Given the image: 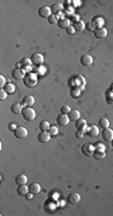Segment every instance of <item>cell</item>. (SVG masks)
<instances>
[{
  "instance_id": "ac0fdd59",
  "label": "cell",
  "mask_w": 113,
  "mask_h": 216,
  "mask_svg": "<svg viewBox=\"0 0 113 216\" xmlns=\"http://www.w3.org/2000/svg\"><path fill=\"white\" fill-rule=\"evenodd\" d=\"M58 27L60 29H67L69 27H70V21L67 19V18H61V19L58 21Z\"/></svg>"
},
{
  "instance_id": "8992f818",
  "label": "cell",
  "mask_w": 113,
  "mask_h": 216,
  "mask_svg": "<svg viewBox=\"0 0 113 216\" xmlns=\"http://www.w3.org/2000/svg\"><path fill=\"white\" fill-rule=\"evenodd\" d=\"M82 152L84 156H91V155H94V152H95V146L91 144H84L82 146Z\"/></svg>"
},
{
  "instance_id": "6da1fadb",
  "label": "cell",
  "mask_w": 113,
  "mask_h": 216,
  "mask_svg": "<svg viewBox=\"0 0 113 216\" xmlns=\"http://www.w3.org/2000/svg\"><path fill=\"white\" fill-rule=\"evenodd\" d=\"M23 83H24V85H26V86H28V88H34V86L37 84V77H36V75H34V73H29L28 76L24 77Z\"/></svg>"
},
{
  "instance_id": "4fadbf2b",
  "label": "cell",
  "mask_w": 113,
  "mask_h": 216,
  "mask_svg": "<svg viewBox=\"0 0 113 216\" xmlns=\"http://www.w3.org/2000/svg\"><path fill=\"white\" fill-rule=\"evenodd\" d=\"M79 201H81V196L78 193H71L67 197V202L70 204H77V203H79Z\"/></svg>"
},
{
  "instance_id": "e0dca14e",
  "label": "cell",
  "mask_w": 113,
  "mask_h": 216,
  "mask_svg": "<svg viewBox=\"0 0 113 216\" xmlns=\"http://www.w3.org/2000/svg\"><path fill=\"white\" fill-rule=\"evenodd\" d=\"M34 102H35V98L33 97V96H26L23 98V102H22V104L24 107H31L34 104Z\"/></svg>"
},
{
  "instance_id": "f6af8a7d",
  "label": "cell",
  "mask_w": 113,
  "mask_h": 216,
  "mask_svg": "<svg viewBox=\"0 0 113 216\" xmlns=\"http://www.w3.org/2000/svg\"><path fill=\"white\" fill-rule=\"evenodd\" d=\"M112 144H113V140H112Z\"/></svg>"
},
{
  "instance_id": "8fae6325",
  "label": "cell",
  "mask_w": 113,
  "mask_h": 216,
  "mask_svg": "<svg viewBox=\"0 0 113 216\" xmlns=\"http://www.w3.org/2000/svg\"><path fill=\"white\" fill-rule=\"evenodd\" d=\"M76 128L78 130V131H82V132H85L87 131V128H88V126H87V121L84 120V119H78L77 121H76Z\"/></svg>"
},
{
  "instance_id": "277c9868",
  "label": "cell",
  "mask_w": 113,
  "mask_h": 216,
  "mask_svg": "<svg viewBox=\"0 0 113 216\" xmlns=\"http://www.w3.org/2000/svg\"><path fill=\"white\" fill-rule=\"evenodd\" d=\"M51 137L52 136L48 131H41L37 134V140H39L40 143H47V142H49V139H51Z\"/></svg>"
},
{
  "instance_id": "d590c367",
  "label": "cell",
  "mask_w": 113,
  "mask_h": 216,
  "mask_svg": "<svg viewBox=\"0 0 113 216\" xmlns=\"http://www.w3.org/2000/svg\"><path fill=\"white\" fill-rule=\"evenodd\" d=\"M95 150H98V151H105V145H102V144H98L96 148H95Z\"/></svg>"
},
{
  "instance_id": "d4e9b609",
  "label": "cell",
  "mask_w": 113,
  "mask_h": 216,
  "mask_svg": "<svg viewBox=\"0 0 113 216\" xmlns=\"http://www.w3.org/2000/svg\"><path fill=\"white\" fill-rule=\"evenodd\" d=\"M110 126V121L106 119V118H102L99 120V127H102V128H107Z\"/></svg>"
},
{
  "instance_id": "60d3db41",
  "label": "cell",
  "mask_w": 113,
  "mask_h": 216,
  "mask_svg": "<svg viewBox=\"0 0 113 216\" xmlns=\"http://www.w3.org/2000/svg\"><path fill=\"white\" fill-rule=\"evenodd\" d=\"M94 23H95V22H94ZM102 23H104V22H102V19H100V18H99V19H96V23H95V25H96V24H98V25H101Z\"/></svg>"
},
{
  "instance_id": "7402d4cb",
  "label": "cell",
  "mask_w": 113,
  "mask_h": 216,
  "mask_svg": "<svg viewBox=\"0 0 113 216\" xmlns=\"http://www.w3.org/2000/svg\"><path fill=\"white\" fill-rule=\"evenodd\" d=\"M28 181V178L27 175H24V174H20V175H17L16 178V184L17 185H26Z\"/></svg>"
},
{
  "instance_id": "ffe728a7",
  "label": "cell",
  "mask_w": 113,
  "mask_h": 216,
  "mask_svg": "<svg viewBox=\"0 0 113 216\" xmlns=\"http://www.w3.org/2000/svg\"><path fill=\"white\" fill-rule=\"evenodd\" d=\"M22 110H23V108H22L21 103H13L11 106V112L13 114H20V113H22Z\"/></svg>"
},
{
  "instance_id": "f546056e",
  "label": "cell",
  "mask_w": 113,
  "mask_h": 216,
  "mask_svg": "<svg viewBox=\"0 0 113 216\" xmlns=\"http://www.w3.org/2000/svg\"><path fill=\"white\" fill-rule=\"evenodd\" d=\"M48 132L51 133V136H57V134H58V132H59V130H58V127H57V126H51V127H49V130H48Z\"/></svg>"
},
{
  "instance_id": "e575fe53",
  "label": "cell",
  "mask_w": 113,
  "mask_h": 216,
  "mask_svg": "<svg viewBox=\"0 0 113 216\" xmlns=\"http://www.w3.org/2000/svg\"><path fill=\"white\" fill-rule=\"evenodd\" d=\"M75 137H77L78 139H81V138H83L84 137V132H82V131H76V133H75Z\"/></svg>"
},
{
  "instance_id": "603a6c76",
  "label": "cell",
  "mask_w": 113,
  "mask_h": 216,
  "mask_svg": "<svg viewBox=\"0 0 113 216\" xmlns=\"http://www.w3.org/2000/svg\"><path fill=\"white\" fill-rule=\"evenodd\" d=\"M51 11H52V15H58L63 11V5L61 4H54L52 7H51Z\"/></svg>"
},
{
  "instance_id": "3957f363",
  "label": "cell",
  "mask_w": 113,
  "mask_h": 216,
  "mask_svg": "<svg viewBox=\"0 0 113 216\" xmlns=\"http://www.w3.org/2000/svg\"><path fill=\"white\" fill-rule=\"evenodd\" d=\"M31 64L33 65H36V66H41L43 64V55L40 54V53H34L33 55H31Z\"/></svg>"
},
{
  "instance_id": "4dcf8cb0",
  "label": "cell",
  "mask_w": 113,
  "mask_h": 216,
  "mask_svg": "<svg viewBox=\"0 0 113 216\" xmlns=\"http://www.w3.org/2000/svg\"><path fill=\"white\" fill-rule=\"evenodd\" d=\"M48 23H49V24H55V23H58V18H57V16H55V15L49 16V17H48Z\"/></svg>"
},
{
  "instance_id": "5bb4252c",
  "label": "cell",
  "mask_w": 113,
  "mask_h": 216,
  "mask_svg": "<svg viewBox=\"0 0 113 216\" xmlns=\"http://www.w3.org/2000/svg\"><path fill=\"white\" fill-rule=\"evenodd\" d=\"M81 64H82L83 66H90L93 64V58L91 55L89 54H84L82 58H81Z\"/></svg>"
},
{
  "instance_id": "74e56055",
  "label": "cell",
  "mask_w": 113,
  "mask_h": 216,
  "mask_svg": "<svg viewBox=\"0 0 113 216\" xmlns=\"http://www.w3.org/2000/svg\"><path fill=\"white\" fill-rule=\"evenodd\" d=\"M79 95V90H71V96H73V97H77Z\"/></svg>"
},
{
  "instance_id": "7bdbcfd3",
  "label": "cell",
  "mask_w": 113,
  "mask_h": 216,
  "mask_svg": "<svg viewBox=\"0 0 113 216\" xmlns=\"http://www.w3.org/2000/svg\"><path fill=\"white\" fill-rule=\"evenodd\" d=\"M39 70H40V71H39V73H40V75H42V73L45 72V69H43V67H40Z\"/></svg>"
},
{
  "instance_id": "83f0119b",
  "label": "cell",
  "mask_w": 113,
  "mask_h": 216,
  "mask_svg": "<svg viewBox=\"0 0 113 216\" xmlns=\"http://www.w3.org/2000/svg\"><path fill=\"white\" fill-rule=\"evenodd\" d=\"M15 89H16V88H15L13 84H10V83H9V84L5 85V91L7 92V94H12V92H15Z\"/></svg>"
},
{
  "instance_id": "f35d334b",
  "label": "cell",
  "mask_w": 113,
  "mask_h": 216,
  "mask_svg": "<svg viewBox=\"0 0 113 216\" xmlns=\"http://www.w3.org/2000/svg\"><path fill=\"white\" fill-rule=\"evenodd\" d=\"M33 195H34V193H31V192H28V193H27V195H26V198H27V199H29V201H30V199H31V198H33Z\"/></svg>"
},
{
  "instance_id": "d6a6232c",
  "label": "cell",
  "mask_w": 113,
  "mask_h": 216,
  "mask_svg": "<svg viewBox=\"0 0 113 216\" xmlns=\"http://www.w3.org/2000/svg\"><path fill=\"white\" fill-rule=\"evenodd\" d=\"M6 96H7V92L5 91V89H1V90H0V100L4 101L5 98H6Z\"/></svg>"
},
{
  "instance_id": "ba28073f",
  "label": "cell",
  "mask_w": 113,
  "mask_h": 216,
  "mask_svg": "<svg viewBox=\"0 0 113 216\" xmlns=\"http://www.w3.org/2000/svg\"><path fill=\"white\" fill-rule=\"evenodd\" d=\"M102 138L106 142H112L113 140V130H111L110 127L104 128L102 131Z\"/></svg>"
},
{
  "instance_id": "7a4b0ae2",
  "label": "cell",
  "mask_w": 113,
  "mask_h": 216,
  "mask_svg": "<svg viewBox=\"0 0 113 216\" xmlns=\"http://www.w3.org/2000/svg\"><path fill=\"white\" fill-rule=\"evenodd\" d=\"M22 116L28 121H33L35 119V116H36V113H35V110L33 108L26 107V108H23V110H22Z\"/></svg>"
},
{
  "instance_id": "2e32d148",
  "label": "cell",
  "mask_w": 113,
  "mask_h": 216,
  "mask_svg": "<svg viewBox=\"0 0 113 216\" xmlns=\"http://www.w3.org/2000/svg\"><path fill=\"white\" fill-rule=\"evenodd\" d=\"M67 116H69V119L70 120H72V121H77L79 118H81V114H79V112L77 109H71L70 110V113L67 114Z\"/></svg>"
},
{
  "instance_id": "836d02e7",
  "label": "cell",
  "mask_w": 113,
  "mask_h": 216,
  "mask_svg": "<svg viewBox=\"0 0 113 216\" xmlns=\"http://www.w3.org/2000/svg\"><path fill=\"white\" fill-rule=\"evenodd\" d=\"M6 85V79H5V77L4 76H0V88H4V86Z\"/></svg>"
},
{
  "instance_id": "484cf974",
  "label": "cell",
  "mask_w": 113,
  "mask_h": 216,
  "mask_svg": "<svg viewBox=\"0 0 113 216\" xmlns=\"http://www.w3.org/2000/svg\"><path fill=\"white\" fill-rule=\"evenodd\" d=\"M39 127H40V130H41V131H48V130H49V127H51V125L48 124V121L43 120V121H41V122H40Z\"/></svg>"
},
{
  "instance_id": "9a60e30c",
  "label": "cell",
  "mask_w": 113,
  "mask_h": 216,
  "mask_svg": "<svg viewBox=\"0 0 113 216\" xmlns=\"http://www.w3.org/2000/svg\"><path fill=\"white\" fill-rule=\"evenodd\" d=\"M12 77H13V79H16V81H20V79H24V72L21 70V69H16L12 71Z\"/></svg>"
},
{
  "instance_id": "1f68e13d",
  "label": "cell",
  "mask_w": 113,
  "mask_h": 216,
  "mask_svg": "<svg viewBox=\"0 0 113 216\" xmlns=\"http://www.w3.org/2000/svg\"><path fill=\"white\" fill-rule=\"evenodd\" d=\"M70 110H71V108L69 106H63L61 107V114H69L70 113Z\"/></svg>"
},
{
  "instance_id": "44dd1931",
  "label": "cell",
  "mask_w": 113,
  "mask_h": 216,
  "mask_svg": "<svg viewBox=\"0 0 113 216\" xmlns=\"http://www.w3.org/2000/svg\"><path fill=\"white\" fill-rule=\"evenodd\" d=\"M29 192V187H27V185H20L17 187V193L20 196H26Z\"/></svg>"
},
{
  "instance_id": "8d00e7d4",
  "label": "cell",
  "mask_w": 113,
  "mask_h": 216,
  "mask_svg": "<svg viewBox=\"0 0 113 216\" xmlns=\"http://www.w3.org/2000/svg\"><path fill=\"white\" fill-rule=\"evenodd\" d=\"M66 33L70 34V35H72V34L75 33V28H73V27H69V28L66 29Z\"/></svg>"
},
{
  "instance_id": "7c38bea8",
  "label": "cell",
  "mask_w": 113,
  "mask_h": 216,
  "mask_svg": "<svg viewBox=\"0 0 113 216\" xmlns=\"http://www.w3.org/2000/svg\"><path fill=\"white\" fill-rule=\"evenodd\" d=\"M94 35H95L96 39H105L106 36H107V30H106L105 28L95 29V31H94Z\"/></svg>"
},
{
  "instance_id": "b9f144b4",
  "label": "cell",
  "mask_w": 113,
  "mask_h": 216,
  "mask_svg": "<svg viewBox=\"0 0 113 216\" xmlns=\"http://www.w3.org/2000/svg\"><path fill=\"white\" fill-rule=\"evenodd\" d=\"M16 128H17V127H16V126H15L13 124H11V125H10V130H12V131H15Z\"/></svg>"
},
{
  "instance_id": "f1b7e54d",
  "label": "cell",
  "mask_w": 113,
  "mask_h": 216,
  "mask_svg": "<svg viewBox=\"0 0 113 216\" xmlns=\"http://www.w3.org/2000/svg\"><path fill=\"white\" fill-rule=\"evenodd\" d=\"M105 156H106L105 151H95L94 152V157H95L96 160H102V158H105Z\"/></svg>"
},
{
  "instance_id": "cb8c5ba5",
  "label": "cell",
  "mask_w": 113,
  "mask_h": 216,
  "mask_svg": "<svg viewBox=\"0 0 113 216\" xmlns=\"http://www.w3.org/2000/svg\"><path fill=\"white\" fill-rule=\"evenodd\" d=\"M73 28H75V30H76V31H83V30L85 29V24H84V22H82V21H77L76 23H75Z\"/></svg>"
},
{
  "instance_id": "9c48e42d",
  "label": "cell",
  "mask_w": 113,
  "mask_h": 216,
  "mask_svg": "<svg viewBox=\"0 0 113 216\" xmlns=\"http://www.w3.org/2000/svg\"><path fill=\"white\" fill-rule=\"evenodd\" d=\"M57 122H58L59 126H66L69 122H70V119H69L67 114H60L57 118Z\"/></svg>"
},
{
  "instance_id": "ab89813d",
  "label": "cell",
  "mask_w": 113,
  "mask_h": 216,
  "mask_svg": "<svg viewBox=\"0 0 113 216\" xmlns=\"http://www.w3.org/2000/svg\"><path fill=\"white\" fill-rule=\"evenodd\" d=\"M29 63H31V60L30 59H23V61H22V64L24 65V64H29Z\"/></svg>"
},
{
  "instance_id": "4316f807",
  "label": "cell",
  "mask_w": 113,
  "mask_h": 216,
  "mask_svg": "<svg viewBox=\"0 0 113 216\" xmlns=\"http://www.w3.org/2000/svg\"><path fill=\"white\" fill-rule=\"evenodd\" d=\"M95 23L94 22H88L85 23V29L88 30V31H95Z\"/></svg>"
},
{
  "instance_id": "52a82bcc",
  "label": "cell",
  "mask_w": 113,
  "mask_h": 216,
  "mask_svg": "<svg viewBox=\"0 0 113 216\" xmlns=\"http://www.w3.org/2000/svg\"><path fill=\"white\" fill-rule=\"evenodd\" d=\"M39 16L41 18H47L49 16H52V11H51V7H48V6H42V7L39 9Z\"/></svg>"
},
{
  "instance_id": "5b68a950",
  "label": "cell",
  "mask_w": 113,
  "mask_h": 216,
  "mask_svg": "<svg viewBox=\"0 0 113 216\" xmlns=\"http://www.w3.org/2000/svg\"><path fill=\"white\" fill-rule=\"evenodd\" d=\"M13 132H15V137L18 139H23L28 136V131L26 127H17Z\"/></svg>"
},
{
  "instance_id": "30bf717a",
  "label": "cell",
  "mask_w": 113,
  "mask_h": 216,
  "mask_svg": "<svg viewBox=\"0 0 113 216\" xmlns=\"http://www.w3.org/2000/svg\"><path fill=\"white\" fill-rule=\"evenodd\" d=\"M87 134L89 136V137H98V134H99V127H96L95 125H91L87 128Z\"/></svg>"
},
{
  "instance_id": "d6986e66",
  "label": "cell",
  "mask_w": 113,
  "mask_h": 216,
  "mask_svg": "<svg viewBox=\"0 0 113 216\" xmlns=\"http://www.w3.org/2000/svg\"><path fill=\"white\" fill-rule=\"evenodd\" d=\"M40 191H41V186L37 183H33L29 186V192L31 193H34V195H37V193H40Z\"/></svg>"
},
{
  "instance_id": "ee69618b",
  "label": "cell",
  "mask_w": 113,
  "mask_h": 216,
  "mask_svg": "<svg viewBox=\"0 0 113 216\" xmlns=\"http://www.w3.org/2000/svg\"><path fill=\"white\" fill-rule=\"evenodd\" d=\"M111 90H112V91H113V83H112V84H111Z\"/></svg>"
}]
</instances>
